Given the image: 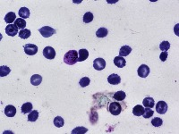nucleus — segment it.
<instances>
[{"instance_id": "nucleus-1", "label": "nucleus", "mask_w": 179, "mask_h": 134, "mask_svg": "<svg viewBox=\"0 0 179 134\" xmlns=\"http://www.w3.org/2000/svg\"><path fill=\"white\" fill-rule=\"evenodd\" d=\"M64 62L66 64L74 65L78 62V52L75 50H69L64 56Z\"/></svg>"}, {"instance_id": "nucleus-2", "label": "nucleus", "mask_w": 179, "mask_h": 134, "mask_svg": "<svg viewBox=\"0 0 179 134\" xmlns=\"http://www.w3.org/2000/svg\"><path fill=\"white\" fill-rule=\"evenodd\" d=\"M108 110L113 115H118L122 112V106L117 102H111L109 105Z\"/></svg>"}, {"instance_id": "nucleus-3", "label": "nucleus", "mask_w": 179, "mask_h": 134, "mask_svg": "<svg viewBox=\"0 0 179 134\" xmlns=\"http://www.w3.org/2000/svg\"><path fill=\"white\" fill-rule=\"evenodd\" d=\"M39 31L44 38H49L56 33V30L49 26H44V27L40 28L39 30Z\"/></svg>"}, {"instance_id": "nucleus-4", "label": "nucleus", "mask_w": 179, "mask_h": 134, "mask_svg": "<svg viewBox=\"0 0 179 134\" xmlns=\"http://www.w3.org/2000/svg\"><path fill=\"white\" fill-rule=\"evenodd\" d=\"M43 56L45 58H47L49 60H52L56 56V51L51 47H46L43 49Z\"/></svg>"}, {"instance_id": "nucleus-5", "label": "nucleus", "mask_w": 179, "mask_h": 134, "mask_svg": "<svg viewBox=\"0 0 179 134\" xmlns=\"http://www.w3.org/2000/svg\"><path fill=\"white\" fill-rule=\"evenodd\" d=\"M168 109V104L165 101H160V102L157 103V105H156V111H157V113H159L160 115L166 114Z\"/></svg>"}, {"instance_id": "nucleus-6", "label": "nucleus", "mask_w": 179, "mask_h": 134, "mask_svg": "<svg viewBox=\"0 0 179 134\" xmlns=\"http://www.w3.org/2000/svg\"><path fill=\"white\" fill-rule=\"evenodd\" d=\"M24 51L28 56H34L38 52V47L34 44H26L24 46Z\"/></svg>"}, {"instance_id": "nucleus-7", "label": "nucleus", "mask_w": 179, "mask_h": 134, "mask_svg": "<svg viewBox=\"0 0 179 134\" xmlns=\"http://www.w3.org/2000/svg\"><path fill=\"white\" fill-rule=\"evenodd\" d=\"M138 75L142 78H146L150 74V67L146 64H142L138 68Z\"/></svg>"}, {"instance_id": "nucleus-8", "label": "nucleus", "mask_w": 179, "mask_h": 134, "mask_svg": "<svg viewBox=\"0 0 179 134\" xmlns=\"http://www.w3.org/2000/svg\"><path fill=\"white\" fill-rule=\"evenodd\" d=\"M93 67L97 71H101L106 67V62L103 58H96L93 62Z\"/></svg>"}, {"instance_id": "nucleus-9", "label": "nucleus", "mask_w": 179, "mask_h": 134, "mask_svg": "<svg viewBox=\"0 0 179 134\" xmlns=\"http://www.w3.org/2000/svg\"><path fill=\"white\" fill-rule=\"evenodd\" d=\"M107 81L112 85H117L121 82V78L118 74L112 73L107 77Z\"/></svg>"}, {"instance_id": "nucleus-10", "label": "nucleus", "mask_w": 179, "mask_h": 134, "mask_svg": "<svg viewBox=\"0 0 179 134\" xmlns=\"http://www.w3.org/2000/svg\"><path fill=\"white\" fill-rule=\"evenodd\" d=\"M6 33L8 36L14 37L18 33V28L14 25V24H8L6 27Z\"/></svg>"}, {"instance_id": "nucleus-11", "label": "nucleus", "mask_w": 179, "mask_h": 134, "mask_svg": "<svg viewBox=\"0 0 179 134\" xmlns=\"http://www.w3.org/2000/svg\"><path fill=\"white\" fill-rule=\"evenodd\" d=\"M5 114L7 117H14L16 114V108L12 105H8L5 108Z\"/></svg>"}, {"instance_id": "nucleus-12", "label": "nucleus", "mask_w": 179, "mask_h": 134, "mask_svg": "<svg viewBox=\"0 0 179 134\" xmlns=\"http://www.w3.org/2000/svg\"><path fill=\"white\" fill-rule=\"evenodd\" d=\"M114 64L117 66L118 68H123L126 64V61L122 56H116L114 58Z\"/></svg>"}, {"instance_id": "nucleus-13", "label": "nucleus", "mask_w": 179, "mask_h": 134, "mask_svg": "<svg viewBox=\"0 0 179 134\" xmlns=\"http://www.w3.org/2000/svg\"><path fill=\"white\" fill-rule=\"evenodd\" d=\"M15 21H16V14L14 12H9L5 16V21L6 22V24H12V22H14Z\"/></svg>"}, {"instance_id": "nucleus-14", "label": "nucleus", "mask_w": 179, "mask_h": 134, "mask_svg": "<svg viewBox=\"0 0 179 134\" xmlns=\"http://www.w3.org/2000/svg\"><path fill=\"white\" fill-rule=\"evenodd\" d=\"M89 57V51L87 49H80L78 52V62H82Z\"/></svg>"}, {"instance_id": "nucleus-15", "label": "nucleus", "mask_w": 179, "mask_h": 134, "mask_svg": "<svg viewBox=\"0 0 179 134\" xmlns=\"http://www.w3.org/2000/svg\"><path fill=\"white\" fill-rule=\"evenodd\" d=\"M32 104L30 103V102H27V103H24V105H21V113L22 114H28V113H31V112L32 111Z\"/></svg>"}, {"instance_id": "nucleus-16", "label": "nucleus", "mask_w": 179, "mask_h": 134, "mask_svg": "<svg viewBox=\"0 0 179 134\" xmlns=\"http://www.w3.org/2000/svg\"><path fill=\"white\" fill-rule=\"evenodd\" d=\"M143 112H144V107L141 105H137L133 107L132 109V114L135 115V116H141L143 114Z\"/></svg>"}, {"instance_id": "nucleus-17", "label": "nucleus", "mask_w": 179, "mask_h": 134, "mask_svg": "<svg viewBox=\"0 0 179 134\" xmlns=\"http://www.w3.org/2000/svg\"><path fill=\"white\" fill-rule=\"evenodd\" d=\"M142 105L143 106L145 107H148V108H152L155 105V102H154V99L150 97H147L143 99L142 101Z\"/></svg>"}, {"instance_id": "nucleus-18", "label": "nucleus", "mask_w": 179, "mask_h": 134, "mask_svg": "<svg viewBox=\"0 0 179 134\" xmlns=\"http://www.w3.org/2000/svg\"><path fill=\"white\" fill-rule=\"evenodd\" d=\"M131 52H132V48L129 46H123L119 50V56L122 57L127 56Z\"/></svg>"}, {"instance_id": "nucleus-19", "label": "nucleus", "mask_w": 179, "mask_h": 134, "mask_svg": "<svg viewBox=\"0 0 179 134\" xmlns=\"http://www.w3.org/2000/svg\"><path fill=\"white\" fill-rule=\"evenodd\" d=\"M42 81V77L39 75V74H34L32 76L31 78V83L33 85V86H38L41 83Z\"/></svg>"}, {"instance_id": "nucleus-20", "label": "nucleus", "mask_w": 179, "mask_h": 134, "mask_svg": "<svg viewBox=\"0 0 179 134\" xmlns=\"http://www.w3.org/2000/svg\"><path fill=\"white\" fill-rule=\"evenodd\" d=\"M14 25L18 28V29H21L24 30L26 26V21L24 19L22 18H18L16 19V21H14Z\"/></svg>"}, {"instance_id": "nucleus-21", "label": "nucleus", "mask_w": 179, "mask_h": 134, "mask_svg": "<svg viewBox=\"0 0 179 134\" xmlns=\"http://www.w3.org/2000/svg\"><path fill=\"white\" fill-rule=\"evenodd\" d=\"M19 16L22 19H26L30 17V11L27 7H21L19 10Z\"/></svg>"}, {"instance_id": "nucleus-22", "label": "nucleus", "mask_w": 179, "mask_h": 134, "mask_svg": "<svg viewBox=\"0 0 179 134\" xmlns=\"http://www.w3.org/2000/svg\"><path fill=\"white\" fill-rule=\"evenodd\" d=\"M125 97H126L125 92H124V91H117V92H116V93L113 95V98H114L115 100H117V101H123V100L125 98Z\"/></svg>"}, {"instance_id": "nucleus-23", "label": "nucleus", "mask_w": 179, "mask_h": 134, "mask_svg": "<svg viewBox=\"0 0 179 134\" xmlns=\"http://www.w3.org/2000/svg\"><path fill=\"white\" fill-rule=\"evenodd\" d=\"M31 36V31L28 29H24L19 31V37L22 39H26Z\"/></svg>"}, {"instance_id": "nucleus-24", "label": "nucleus", "mask_w": 179, "mask_h": 134, "mask_svg": "<svg viewBox=\"0 0 179 134\" xmlns=\"http://www.w3.org/2000/svg\"><path fill=\"white\" fill-rule=\"evenodd\" d=\"M39 118V112L36 110H32L28 115V121L29 122H35Z\"/></svg>"}, {"instance_id": "nucleus-25", "label": "nucleus", "mask_w": 179, "mask_h": 134, "mask_svg": "<svg viewBox=\"0 0 179 134\" xmlns=\"http://www.w3.org/2000/svg\"><path fill=\"white\" fill-rule=\"evenodd\" d=\"M11 70L8 66H6V65H2L0 66V76L1 77H5L6 75H8L10 73Z\"/></svg>"}, {"instance_id": "nucleus-26", "label": "nucleus", "mask_w": 179, "mask_h": 134, "mask_svg": "<svg viewBox=\"0 0 179 134\" xmlns=\"http://www.w3.org/2000/svg\"><path fill=\"white\" fill-rule=\"evenodd\" d=\"M93 14L91 12H87L84 15H83V21L85 22V24H90V22H92L93 21Z\"/></svg>"}, {"instance_id": "nucleus-27", "label": "nucleus", "mask_w": 179, "mask_h": 134, "mask_svg": "<svg viewBox=\"0 0 179 134\" xmlns=\"http://www.w3.org/2000/svg\"><path fill=\"white\" fill-rule=\"evenodd\" d=\"M107 33H108V31L106 28H100L96 32V36L98 38H104L107 35Z\"/></svg>"}, {"instance_id": "nucleus-28", "label": "nucleus", "mask_w": 179, "mask_h": 134, "mask_svg": "<svg viewBox=\"0 0 179 134\" xmlns=\"http://www.w3.org/2000/svg\"><path fill=\"white\" fill-rule=\"evenodd\" d=\"M88 131V129L87 128H84V127H76L75 129H74L72 130V134H83V133H86Z\"/></svg>"}, {"instance_id": "nucleus-29", "label": "nucleus", "mask_w": 179, "mask_h": 134, "mask_svg": "<svg viewBox=\"0 0 179 134\" xmlns=\"http://www.w3.org/2000/svg\"><path fill=\"white\" fill-rule=\"evenodd\" d=\"M54 125L57 128H61L64 125V119L61 116H57L54 119Z\"/></svg>"}, {"instance_id": "nucleus-30", "label": "nucleus", "mask_w": 179, "mask_h": 134, "mask_svg": "<svg viewBox=\"0 0 179 134\" xmlns=\"http://www.w3.org/2000/svg\"><path fill=\"white\" fill-rule=\"evenodd\" d=\"M169 48H170V43L168 41H163L160 45V48L163 52H167V50H168Z\"/></svg>"}, {"instance_id": "nucleus-31", "label": "nucleus", "mask_w": 179, "mask_h": 134, "mask_svg": "<svg viewBox=\"0 0 179 134\" xmlns=\"http://www.w3.org/2000/svg\"><path fill=\"white\" fill-rule=\"evenodd\" d=\"M153 114H154L153 110H151L150 108H148V107H146V108L144 109V112H143L142 115H143V117H144L145 119H148V118L151 117V116L153 115Z\"/></svg>"}, {"instance_id": "nucleus-32", "label": "nucleus", "mask_w": 179, "mask_h": 134, "mask_svg": "<svg viewBox=\"0 0 179 134\" xmlns=\"http://www.w3.org/2000/svg\"><path fill=\"white\" fill-rule=\"evenodd\" d=\"M90 82H91V80H90V78H88V77H83V78H82V79L80 80L79 84H80V86H81L82 88H85V87H87V86L90 84Z\"/></svg>"}, {"instance_id": "nucleus-33", "label": "nucleus", "mask_w": 179, "mask_h": 134, "mask_svg": "<svg viewBox=\"0 0 179 134\" xmlns=\"http://www.w3.org/2000/svg\"><path fill=\"white\" fill-rule=\"evenodd\" d=\"M163 123V121L161 118H159V117H155L152 121H151V124L154 126V127H160L161 126Z\"/></svg>"}, {"instance_id": "nucleus-34", "label": "nucleus", "mask_w": 179, "mask_h": 134, "mask_svg": "<svg viewBox=\"0 0 179 134\" xmlns=\"http://www.w3.org/2000/svg\"><path fill=\"white\" fill-rule=\"evenodd\" d=\"M168 56V54L167 52H162V53L160 54V60H161L162 62H165V61L167 60Z\"/></svg>"}]
</instances>
